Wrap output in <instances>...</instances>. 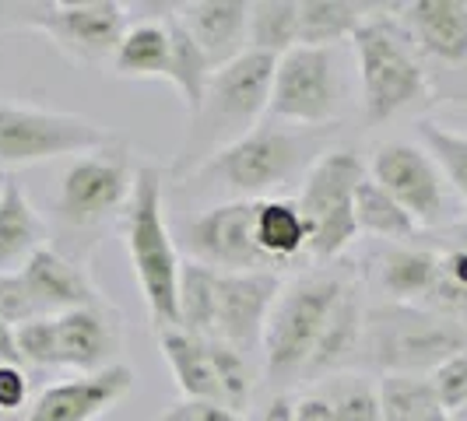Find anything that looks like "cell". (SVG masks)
Segmentation results:
<instances>
[{"label": "cell", "instance_id": "cell-1", "mask_svg": "<svg viewBox=\"0 0 467 421\" xmlns=\"http://www.w3.org/2000/svg\"><path fill=\"white\" fill-rule=\"evenodd\" d=\"M334 138L337 127H288L267 119L208 159L183 183H190L193 193L222 197L218 204L264 200L275 197V190L306 180V172L330 151Z\"/></svg>", "mask_w": 467, "mask_h": 421}, {"label": "cell", "instance_id": "cell-2", "mask_svg": "<svg viewBox=\"0 0 467 421\" xmlns=\"http://www.w3.org/2000/svg\"><path fill=\"white\" fill-rule=\"evenodd\" d=\"M275 67H278L275 56L246 49L233 64L211 74L197 113H190L180 151H176L172 165L165 169L169 180L183 183L208 159H214L218 151H225L229 144L260 127V117H267V102H271Z\"/></svg>", "mask_w": 467, "mask_h": 421}, {"label": "cell", "instance_id": "cell-3", "mask_svg": "<svg viewBox=\"0 0 467 421\" xmlns=\"http://www.w3.org/2000/svg\"><path fill=\"white\" fill-rule=\"evenodd\" d=\"M165 169L159 165H140L130 204L123 210V242L130 271L138 281L148 316L155 334L169 327H180L176 313V284H180V253L165 221Z\"/></svg>", "mask_w": 467, "mask_h": 421}, {"label": "cell", "instance_id": "cell-4", "mask_svg": "<svg viewBox=\"0 0 467 421\" xmlns=\"http://www.w3.org/2000/svg\"><path fill=\"white\" fill-rule=\"evenodd\" d=\"M362 85V119L379 127L429 98V70L411 36L404 32L398 7L376 11L351 36Z\"/></svg>", "mask_w": 467, "mask_h": 421}, {"label": "cell", "instance_id": "cell-5", "mask_svg": "<svg viewBox=\"0 0 467 421\" xmlns=\"http://www.w3.org/2000/svg\"><path fill=\"white\" fill-rule=\"evenodd\" d=\"M461 351H467V323L450 313L408 303H383L366 313L358 354L387 375H432Z\"/></svg>", "mask_w": 467, "mask_h": 421}, {"label": "cell", "instance_id": "cell-6", "mask_svg": "<svg viewBox=\"0 0 467 421\" xmlns=\"http://www.w3.org/2000/svg\"><path fill=\"white\" fill-rule=\"evenodd\" d=\"M348 284L345 274H309L281 292L260 341L271 379H303L306 362Z\"/></svg>", "mask_w": 467, "mask_h": 421}, {"label": "cell", "instance_id": "cell-7", "mask_svg": "<svg viewBox=\"0 0 467 421\" xmlns=\"http://www.w3.org/2000/svg\"><path fill=\"white\" fill-rule=\"evenodd\" d=\"M366 165L348 148H330L320 162L306 172L299 190V210L309 229V257L327 263L337 260L358 235L355 225V190L366 180Z\"/></svg>", "mask_w": 467, "mask_h": 421}, {"label": "cell", "instance_id": "cell-8", "mask_svg": "<svg viewBox=\"0 0 467 421\" xmlns=\"http://www.w3.org/2000/svg\"><path fill=\"white\" fill-rule=\"evenodd\" d=\"M119 140L81 113H60L28 102H0V165H39L60 155H88Z\"/></svg>", "mask_w": 467, "mask_h": 421}, {"label": "cell", "instance_id": "cell-9", "mask_svg": "<svg viewBox=\"0 0 467 421\" xmlns=\"http://www.w3.org/2000/svg\"><path fill=\"white\" fill-rule=\"evenodd\" d=\"M138 169L123 140H113L99 151L78 155L60 176L57 190V218L67 229H99L102 221L117 218L130 204Z\"/></svg>", "mask_w": 467, "mask_h": 421}, {"label": "cell", "instance_id": "cell-10", "mask_svg": "<svg viewBox=\"0 0 467 421\" xmlns=\"http://www.w3.org/2000/svg\"><path fill=\"white\" fill-rule=\"evenodd\" d=\"M341 74L334 49H288L275 67L267 119L288 127H337Z\"/></svg>", "mask_w": 467, "mask_h": 421}, {"label": "cell", "instance_id": "cell-11", "mask_svg": "<svg viewBox=\"0 0 467 421\" xmlns=\"http://www.w3.org/2000/svg\"><path fill=\"white\" fill-rule=\"evenodd\" d=\"M127 25V4L119 0L28 4V28L43 32L53 46L78 64H109Z\"/></svg>", "mask_w": 467, "mask_h": 421}, {"label": "cell", "instance_id": "cell-12", "mask_svg": "<svg viewBox=\"0 0 467 421\" xmlns=\"http://www.w3.org/2000/svg\"><path fill=\"white\" fill-rule=\"evenodd\" d=\"M183 242L190 260L204 263L222 274H250V271H271V260L260 253L254 239V200H225L211 204L197 218L183 225Z\"/></svg>", "mask_w": 467, "mask_h": 421}, {"label": "cell", "instance_id": "cell-13", "mask_svg": "<svg viewBox=\"0 0 467 421\" xmlns=\"http://www.w3.org/2000/svg\"><path fill=\"white\" fill-rule=\"evenodd\" d=\"M369 176L411 214V221L419 229H432V225L450 221L446 180L421 144H408V140L379 144L373 151Z\"/></svg>", "mask_w": 467, "mask_h": 421}, {"label": "cell", "instance_id": "cell-14", "mask_svg": "<svg viewBox=\"0 0 467 421\" xmlns=\"http://www.w3.org/2000/svg\"><path fill=\"white\" fill-rule=\"evenodd\" d=\"M130 390H134V369L117 362L102 373L78 375V379L47 386L22 411V421H99Z\"/></svg>", "mask_w": 467, "mask_h": 421}, {"label": "cell", "instance_id": "cell-15", "mask_svg": "<svg viewBox=\"0 0 467 421\" xmlns=\"http://www.w3.org/2000/svg\"><path fill=\"white\" fill-rule=\"evenodd\" d=\"M119 348L123 316L106 299L57 316V369H78V375L102 373L117 365Z\"/></svg>", "mask_w": 467, "mask_h": 421}, {"label": "cell", "instance_id": "cell-16", "mask_svg": "<svg viewBox=\"0 0 467 421\" xmlns=\"http://www.w3.org/2000/svg\"><path fill=\"white\" fill-rule=\"evenodd\" d=\"M281 281L271 271L250 274H222L218 271V320L214 337L239 348L243 354L264 341L267 316L278 303Z\"/></svg>", "mask_w": 467, "mask_h": 421}, {"label": "cell", "instance_id": "cell-17", "mask_svg": "<svg viewBox=\"0 0 467 421\" xmlns=\"http://www.w3.org/2000/svg\"><path fill=\"white\" fill-rule=\"evenodd\" d=\"M250 7L254 0H190L172 7V15L218 70L250 49Z\"/></svg>", "mask_w": 467, "mask_h": 421}, {"label": "cell", "instance_id": "cell-18", "mask_svg": "<svg viewBox=\"0 0 467 421\" xmlns=\"http://www.w3.org/2000/svg\"><path fill=\"white\" fill-rule=\"evenodd\" d=\"M398 18L421 60L446 67H467V4L464 0H411Z\"/></svg>", "mask_w": 467, "mask_h": 421}, {"label": "cell", "instance_id": "cell-19", "mask_svg": "<svg viewBox=\"0 0 467 421\" xmlns=\"http://www.w3.org/2000/svg\"><path fill=\"white\" fill-rule=\"evenodd\" d=\"M22 281L43 316H60V313L81 309V305L102 303V295H99L95 281L88 278V271L81 263H74L70 257H64L60 250H53V246L39 250L25 263Z\"/></svg>", "mask_w": 467, "mask_h": 421}, {"label": "cell", "instance_id": "cell-20", "mask_svg": "<svg viewBox=\"0 0 467 421\" xmlns=\"http://www.w3.org/2000/svg\"><path fill=\"white\" fill-rule=\"evenodd\" d=\"M47 221L28 200L18 180H4L0 190V274H18L39 250H47Z\"/></svg>", "mask_w": 467, "mask_h": 421}, {"label": "cell", "instance_id": "cell-21", "mask_svg": "<svg viewBox=\"0 0 467 421\" xmlns=\"http://www.w3.org/2000/svg\"><path fill=\"white\" fill-rule=\"evenodd\" d=\"M362 330H366V309H362L358 284L351 281L345 295H341V303L334 305L309 362H306L303 379H327V375L341 373V365H348L362 348Z\"/></svg>", "mask_w": 467, "mask_h": 421}, {"label": "cell", "instance_id": "cell-22", "mask_svg": "<svg viewBox=\"0 0 467 421\" xmlns=\"http://www.w3.org/2000/svg\"><path fill=\"white\" fill-rule=\"evenodd\" d=\"M254 239L275 271L303 260L309 253V229H306L299 200H288V197L254 200Z\"/></svg>", "mask_w": 467, "mask_h": 421}, {"label": "cell", "instance_id": "cell-23", "mask_svg": "<svg viewBox=\"0 0 467 421\" xmlns=\"http://www.w3.org/2000/svg\"><path fill=\"white\" fill-rule=\"evenodd\" d=\"M376 271H379V288L387 292L390 303L415 305L419 299H432L440 284V253L398 242L379 257Z\"/></svg>", "mask_w": 467, "mask_h": 421}, {"label": "cell", "instance_id": "cell-24", "mask_svg": "<svg viewBox=\"0 0 467 421\" xmlns=\"http://www.w3.org/2000/svg\"><path fill=\"white\" fill-rule=\"evenodd\" d=\"M169 15L165 18H140V22L127 25V32L119 36L109 70L117 77H134V81H148V77H165L169 67Z\"/></svg>", "mask_w": 467, "mask_h": 421}, {"label": "cell", "instance_id": "cell-25", "mask_svg": "<svg viewBox=\"0 0 467 421\" xmlns=\"http://www.w3.org/2000/svg\"><path fill=\"white\" fill-rule=\"evenodd\" d=\"M159 351L169 362V373L176 379V390L183 394V400H218V383H214L204 337L183 327H169L159 334Z\"/></svg>", "mask_w": 467, "mask_h": 421}, {"label": "cell", "instance_id": "cell-26", "mask_svg": "<svg viewBox=\"0 0 467 421\" xmlns=\"http://www.w3.org/2000/svg\"><path fill=\"white\" fill-rule=\"evenodd\" d=\"M373 15L369 4L355 0H299V46L334 49L362 28Z\"/></svg>", "mask_w": 467, "mask_h": 421}, {"label": "cell", "instance_id": "cell-27", "mask_svg": "<svg viewBox=\"0 0 467 421\" xmlns=\"http://www.w3.org/2000/svg\"><path fill=\"white\" fill-rule=\"evenodd\" d=\"M176 313H180V327L211 341L218 320V271L197 260H183L176 284Z\"/></svg>", "mask_w": 467, "mask_h": 421}, {"label": "cell", "instance_id": "cell-28", "mask_svg": "<svg viewBox=\"0 0 467 421\" xmlns=\"http://www.w3.org/2000/svg\"><path fill=\"white\" fill-rule=\"evenodd\" d=\"M169 39H172V46H169L165 81L180 92L187 113H197V106H201V98H204V88H208L214 67L208 64V56L201 53V46L193 43V36L180 25V18H176L172 11H169Z\"/></svg>", "mask_w": 467, "mask_h": 421}, {"label": "cell", "instance_id": "cell-29", "mask_svg": "<svg viewBox=\"0 0 467 421\" xmlns=\"http://www.w3.org/2000/svg\"><path fill=\"white\" fill-rule=\"evenodd\" d=\"M355 225H358V232L376 235V239H390V242H404V239H411L419 232L411 214L400 208L373 176H366L355 190Z\"/></svg>", "mask_w": 467, "mask_h": 421}, {"label": "cell", "instance_id": "cell-30", "mask_svg": "<svg viewBox=\"0 0 467 421\" xmlns=\"http://www.w3.org/2000/svg\"><path fill=\"white\" fill-rule=\"evenodd\" d=\"M296 46H299V0H254L250 49L281 60Z\"/></svg>", "mask_w": 467, "mask_h": 421}, {"label": "cell", "instance_id": "cell-31", "mask_svg": "<svg viewBox=\"0 0 467 421\" xmlns=\"http://www.w3.org/2000/svg\"><path fill=\"white\" fill-rule=\"evenodd\" d=\"M317 397H324L337 421H383L379 383L355 373H334L320 379Z\"/></svg>", "mask_w": 467, "mask_h": 421}, {"label": "cell", "instance_id": "cell-32", "mask_svg": "<svg viewBox=\"0 0 467 421\" xmlns=\"http://www.w3.org/2000/svg\"><path fill=\"white\" fill-rule=\"evenodd\" d=\"M379 404H383V421H429L443 411L425 375H383Z\"/></svg>", "mask_w": 467, "mask_h": 421}, {"label": "cell", "instance_id": "cell-33", "mask_svg": "<svg viewBox=\"0 0 467 421\" xmlns=\"http://www.w3.org/2000/svg\"><path fill=\"white\" fill-rule=\"evenodd\" d=\"M211 351V369H214V383H218V404H225L229 411H243L250 407V397H254V369L246 362V354L218 337L208 341Z\"/></svg>", "mask_w": 467, "mask_h": 421}, {"label": "cell", "instance_id": "cell-34", "mask_svg": "<svg viewBox=\"0 0 467 421\" xmlns=\"http://www.w3.org/2000/svg\"><path fill=\"white\" fill-rule=\"evenodd\" d=\"M419 140L429 151V159L440 165V172L453 187V193L467 204V134H457V130H450L443 123H432V119H421Z\"/></svg>", "mask_w": 467, "mask_h": 421}, {"label": "cell", "instance_id": "cell-35", "mask_svg": "<svg viewBox=\"0 0 467 421\" xmlns=\"http://www.w3.org/2000/svg\"><path fill=\"white\" fill-rule=\"evenodd\" d=\"M18 362L36 369H57V316H39L15 327Z\"/></svg>", "mask_w": 467, "mask_h": 421}, {"label": "cell", "instance_id": "cell-36", "mask_svg": "<svg viewBox=\"0 0 467 421\" xmlns=\"http://www.w3.org/2000/svg\"><path fill=\"white\" fill-rule=\"evenodd\" d=\"M429 383H432V390H436V397H440L446 415L461 411L467 404V351L446 358L443 365L429 375Z\"/></svg>", "mask_w": 467, "mask_h": 421}, {"label": "cell", "instance_id": "cell-37", "mask_svg": "<svg viewBox=\"0 0 467 421\" xmlns=\"http://www.w3.org/2000/svg\"><path fill=\"white\" fill-rule=\"evenodd\" d=\"M39 316L43 313H39L36 299L28 295L22 271L18 274H0V320L15 330L22 327V323H28V320H39Z\"/></svg>", "mask_w": 467, "mask_h": 421}, {"label": "cell", "instance_id": "cell-38", "mask_svg": "<svg viewBox=\"0 0 467 421\" xmlns=\"http://www.w3.org/2000/svg\"><path fill=\"white\" fill-rule=\"evenodd\" d=\"M28 400V375L18 362H0V415H18Z\"/></svg>", "mask_w": 467, "mask_h": 421}, {"label": "cell", "instance_id": "cell-39", "mask_svg": "<svg viewBox=\"0 0 467 421\" xmlns=\"http://www.w3.org/2000/svg\"><path fill=\"white\" fill-rule=\"evenodd\" d=\"M155 421H243L235 411H229L218 400H180L169 411H162Z\"/></svg>", "mask_w": 467, "mask_h": 421}, {"label": "cell", "instance_id": "cell-40", "mask_svg": "<svg viewBox=\"0 0 467 421\" xmlns=\"http://www.w3.org/2000/svg\"><path fill=\"white\" fill-rule=\"evenodd\" d=\"M296 421H337V418H334L327 400L309 394V397L296 400Z\"/></svg>", "mask_w": 467, "mask_h": 421}, {"label": "cell", "instance_id": "cell-41", "mask_svg": "<svg viewBox=\"0 0 467 421\" xmlns=\"http://www.w3.org/2000/svg\"><path fill=\"white\" fill-rule=\"evenodd\" d=\"M260 421H296V400L288 394H278V397L267 400V407L260 411Z\"/></svg>", "mask_w": 467, "mask_h": 421}, {"label": "cell", "instance_id": "cell-42", "mask_svg": "<svg viewBox=\"0 0 467 421\" xmlns=\"http://www.w3.org/2000/svg\"><path fill=\"white\" fill-rule=\"evenodd\" d=\"M28 28V4H0V32Z\"/></svg>", "mask_w": 467, "mask_h": 421}, {"label": "cell", "instance_id": "cell-43", "mask_svg": "<svg viewBox=\"0 0 467 421\" xmlns=\"http://www.w3.org/2000/svg\"><path fill=\"white\" fill-rule=\"evenodd\" d=\"M0 362H18V348H15V330L0 320ZM22 365V362H18Z\"/></svg>", "mask_w": 467, "mask_h": 421}, {"label": "cell", "instance_id": "cell-44", "mask_svg": "<svg viewBox=\"0 0 467 421\" xmlns=\"http://www.w3.org/2000/svg\"><path fill=\"white\" fill-rule=\"evenodd\" d=\"M450 421H467V404L461 407V411H453V415H450Z\"/></svg>", "mask_w": 467, "mask_h": 421}, {"label": "cell", "instance_id": "cell-45", "mask_svg": "<svg viewBox=\"0 0 467 421\" xmlns=\"http://www.w3.org/2000/svg\"><path fill=\"white\" fill-rule=\"evenodd\" d=\"M429 421H450V415H446V411H440L436 418H429Z\"/></svg>", "mask_w": 467, "mask_h": 421}, {"label": "cell", "instance_id": "cell-46", "mask_svg": "<svg viewBox=\"0 0 467 421\" xmlns=\"http://www.w3.org/2000/svg\"><path fill=\"white\" fill-rule=\"evenodd\" d=\"M4 180H7V176H0V190H4Z\"/></svg>", "mask_w": 467, "mask_h": 421}]
</instances>
